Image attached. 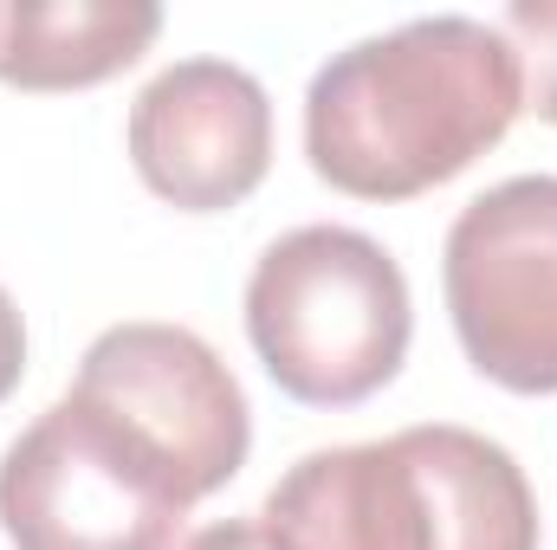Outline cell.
<instances>
[{
    "label": "cell",
    "mask_w": 557,
    "mask_h": 550,
    "mask_svg": "<svg viewBox=\"0 0 557 550\" xmlns=\"http://www.w3.org/2000/svg\"><path fill=\"white\" fill-rule=\"evenodd\" d=\"M525 111L519 46L467 13L357 39L305 91V155L357 201H409L473 168Z\"/></svg>",
    "instance_id": "obj_1"
},
{
    "label": "cell",
    "mask_w": 557,
    "mask_h": 550,
    "mask_svg": "<svg viewBox=\"0 0 557 550\" xmlns=\"http://www.w3.org/2000/svg\"><path fill=\"white\" fill-rule=\"evenodd\" d=\"M20 370H26V324H20V304L0 285V402L20 389Z\"/></svg>",
    "instance_id": "obj_10"
},
{
    "label": "cell",
    "mask_w": 557,
    "mask_h": 550,
    "mask_svg": "<svg viewBox=\"0 0 557 550\" xmlns=\"http://www.w3.org/2000/svg\"><path fill=\"white\" fill-rule=\"evenodd\" d=\"M519 59L532 65L525 78V111H539L545 124H557V0H512L506 26H499Z\"/></svg>",
    "instance_id": "obj_9"
},
{
    "label": "cell",
    "mask_w": 557,
    "mask_h": 550,
    "mask_svg": "<svg viewBox=\"0 0 557 550\" xmlns=\"http://www.w3.org/2000/svg\"><path fill=\"white\" fill-rule=\"evenodd\" d=\"M72 396L98 409L111 427H124L143 453L175 479V492L195 505L221 492L253 447L247 396L227 376V363L182 324H117L104 330Z\"/></svg>",
    "instance_id": "obj_6"
},
{
    "label": "cell",
    "mask_w": 557,
    "mask_h": 550,
    "mask_svg": "<svg viewBox=\"0 0 557 550\" xmlns=\"http://www.w3.org/2000/svg\"><path fill=\"white\" fill-rule=\"evenodd\" d=\"M260 525L278 550H539V499L499 440L428 421L305 453Z\"/></svg>",
    "instance_id": "obj_2"
},
{
    "label": "cell",
    "mask_w": 557,
    "mask_h": 550,
    "mask_svg": "<svg viewBox=\"0 0 557 550\" xmlns=\"http://www.w3.org/2000/svg\"><path fill=\"white\" fill-rule=\"evenodd\" d=\"M188 499L78 396L0 453V532L13 550H175Z\"/></svg>",
    "instance_id": "obj_4"
},
{
    "label": "cell",
    "mask_w": 557,
    "mask_h": 550,
    "mask_svg": "<svg viewBox=\"0 0 557 550\" xmlns=\"http://www.w3.org/2000/svg\"><path fill=\"white\" fill-rule=\"evenodd\" d=\"M162 33L149 0H13L0 7V85L85 91L137 65Z\"/></svg>",
    "instance_id": "obj_8"
},
{
    "label": "cell",
    "mask_w": 557,
    "mask_h": 550,
    "mask_svg": "<svg viewBox=\"0 0 557 550\" xmlns=\"http://www.w3.org/2000/svg\"><path fill=\"white\" fill-rule=\"evenodd\" d=\"M409 278L357 227H298L247 278V337L305 409L370 402L409 357Z\"/></svg>",
    "instance_id": "obj_3"
},
{
    "label": "cell",
    "mask_w": 557,
    "mask_h": 550,
    "mask_svg": "<svg viewBox=\"0 0 557 550\" xmlns=\"http://www.w3.org/2000/svg\"><path fill=\"white\" fill-rule=\"evenodd\" d=\"M182 550H278V538L260 525V518H227V525H208V532H195Z\"/></svg>",
    "instance_id": "obj_11"
},
{
    "label": "cell",
    "mask_w": 557,
    "mask_h": 550,
    "mask_svg": "<svg viewBox=\"0 0 557 550\" xmlns=\"http://www.w3.org/2000/svg\"><path fill=\"white\" fill-rule=\"evenodd\" d=\"M131 162L182 214H221L247 201L273 168L267 85L227 59H182L131 104Z\"/></svg>",
    "instance_id": "obj_7"
},
{
    "label": "cell",
    "mask_w": 557,
    "mask_h": 550,
    "mask_svg": "<svg viewBox=\"0 0 557 550\" xmlns=\"http://www.w3.org/2000/svg\"><path fill=\"white\" fill-rule=\"evenodd\" d=\"M447 317L480 376L557 396V175H512L460 208L441 253Z\"/></svg>",
    "instance_id": "obj_5"
}]
</instances>
